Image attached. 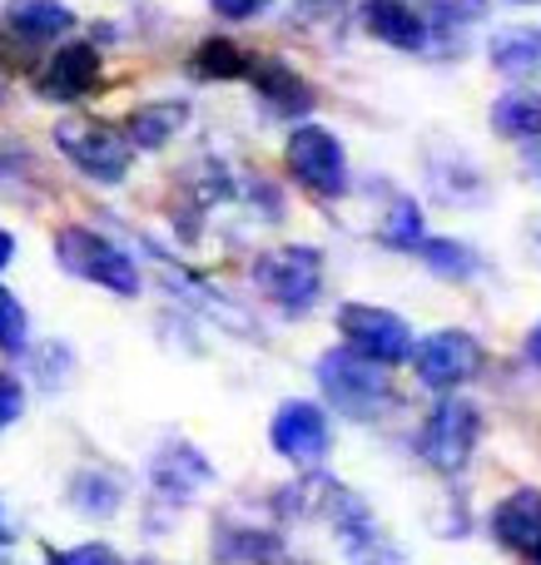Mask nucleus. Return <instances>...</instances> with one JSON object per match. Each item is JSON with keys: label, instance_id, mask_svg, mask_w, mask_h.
Segmentation results:
<instances>
[{"label": "nucleus", "instance_id": "8", "mask_svg": "<svg viewBox=\"0 0 541 565\" xmlns=\"http://www.w3.org/2000/svg\"><path fill=\"white\" fill-rule=\"evenodd\" d=\"M413 367H417V382L433 392H457L482 372V342L473 332H457V328H443V332H427L423 342H413Z\"/></svg>", "mask_w": 541, "mask_h": 565}, {"label": "nucleus", "instance_id": "17", "mask_svg": "<svg viewBox=\"0 0 541 565\" xmlns=\"http://www.w3.org/2000/svg\"><path fill=\"white\" fill-rule=\"evenodd\" d=\"M492 129L507 139H537L541 135V95L537 89H512L492 105Z\"/></svg>", "mask_w": 541, "mask_h": 565}, {"label": "nucleus", "instance_id": "22", "mask_svg": "<svg viewBox=\"0 0 541 565\" xmlns=\"http://www.w3.org/2000/svg\"><path fill=\"white\" fill-rule=\"evenodd\" d=\"M417 254H423L427 264H433V274H443V278H467L473 274V254H467L463 244H453V238H423Z\"/></svg>", "mask_w": 541, "mask_h": 565}, {"label": "nucleus", "instance_id": "32", "mask_svg": "<svg viewBox=\"0 0 541 565\" xmlns=\"http://www.w3.org/2000/svg\"><path fill=\"white\" fill-rule=\"evenodd\" d=\"M537 565H541V556H537Z\"/></svg>", "mask_w": 541, "mask_h": 565}, {"label": "nucleus", "instance_id": "2", "mask_svg": "<svg viewBox=\"0 0 541 565\" xmlns=\"http://www.w3.org/2000/svg\"><path fill=\"white\" fill-rule=\"evenodd\" d=\"M55 258H60V268L79 282H99V288L119 292V298H135L139 292V264L119 244H109L105 234H95V228H79V224L60 228Z\"/></svg>", "mask_w": 541, "mask_h": 565}, {"label": "nucleus", "instance_id": "1", "mask_svg": "<svg viewBox=\"0 0 541 565\" xmlns=\"http://www.w3.org/2000/svg\"><path fill=\"white\" fill-rule=\"evenodd\" d=\"M318 387L353 422H373L393 407V382H388V372L378 367V362L358 358L353 348H333L318 358Z\"/></svg>", "mask_w": 541, "mask_h": 565}, {"label": "nucleus", "instance_id": "20", "mask_svg": "<svg viewBox=\"0 0 541 565\" xmlns=\"http://www.w3.org/2000/svg\"><path fill=\"white\" fill-rule=\"evenodd\" d=\"M119 481L109 477V471H79L75 481H70V501H75V511H85V516H115L119 511Z\"/></svg>", "mask_w": 541, "mask_h": 565}, {"label": "nucleus", "instance_id": "10", "mask_svg": "<svg viewBox=\"0 0 541 565\" xmlns=\"http://www.w3.org/2000/svg\"><path fill=\"white\" fill-rule=\"evenodd\" d=\"M99 85V50L85 45V40H70V45H60L55 55L45 60V70H40V95L45 99H79L89 95V89Z\"/></svg>", "mask_w": 541, "mask_h": 565}, {"label": "nucleus", "instance_id": "19", "mask_svg": "<svg viewBox=\"0 0 541 565\" xmlns=\"http://www.w3.org/2000/svg\"><path fill=\"white\" fill-rule=\"evenodd\" d=\"M248 65H254V60H248L244 50H238L234 40H224V35L204 40V45L194 50V60H189V70H194L199 79H244Z\"/></svg>", "mask_w": 541, "mask_h": 565}, {"label": "nucleus", "instance_id": "9", "mask_svg": "<svg viewBox=\"0 0 541 565\" xmlns=\"http://www.w3.org/2000/svg\"><path fill=\"white\" fill-rule=\"evenodd\" d=\"M268 441H274V451L284 461H294V467H314V461L328 457L333 431H328V417H323L318 402H284V407L274 412Z\"/></svg>", "mask_w": 541, "mask_h": 565}, {"label": "nucleus", "instance_id": "25", "mask_svg": "<svg viewBox=\"0 0 541 565\" xmlns=\"http://www.w3.org/2000/svg\"><path fill=\"white\" fill-rule=\"evenodd\" d=\"M50 565H125L109 546H99V541H89V546H75V551H60V556H50Z\"/></svg>", "mask_w": 541, "mask_h": 565}, {"label": "nucleus", "instance_id": "29", "mask_svg": "<svg viewBox=\"0 0 541 565\" xmlns=\"http://www.w3.org/2000/svg\"><path fill=\"white\" fill-rule=\"evenodd\" d=\"M10 258H15V238L6 234V228H0V274H6V264Z\"/></svg>", "mask_w": 541, "mask_h": 565}, {"label": "nucleus", "instance_id": "6", "mask_svg": "<svg viewBox=\"0 0 541 565\" xmlns=\"http://www.w3.org/2000/svg\"><path fill=\"white\" fill-rule=\"evenodd\" d=\"M338 332L358 358L378 362V367H393V362L413 358V332L397 312L373 308V302H343L338 308Z\"/></svg>", "mask_w": 541, "mask_h": 565}, {"label": "nucleus", "instance_id": "18", "mask_svg": "<svg viewBox=\"0 0 541 565\" xmlns=\"http://www.w3.org/2000/svg\"><path fill=\"white\" fill-rule=\"evenodd\" d=\"M492 65L512 79L541 75V35L537 30H502L492 40Z\"/></svg>", "mask_w": 541, "mask_h": 565}, {"label": "nucleus", "instance_id": "24", "mask_svg": "<svg viewBox=\"0 0 541 565\" xmlns=\"http://www.w3.org/2000/svg\"><path fill=\"white\" fill-rule=\"evenodd\" d=\"M20 412H25V387H20V377H10V372H0V431L15 427Z\"/></svg>", "mask_w": 541, "mask_h": 565}, {"label": "nucleus", "instance_id": "11", "mask_svg": "<svg viewBox=\"0 0 541 565\" xmlns=\"http://www.w3.org/2000/svg\"><path fill=\"white\" fill-rule=\"evenodd\" d=\"M0 30L20 45H50V40L75 30V10L60 0H6L0 6Z\"/></svg>", "mask_w": 541, "mask_h": 565}, {"label": "nucleus", "instance_id": "23", "mask_svg": "<svg viewBox=\"0 0 541 565\" xmlns=\"http://www.w3.org/2000/svg\"><path fill=\"white\" fill-rule=\"evenodd\" d=\"M25 338H30V318H25V308H20L15 292L0 288V352L20 358V352H25Z\"/></svg>", "mask_w": 541, "mask_h": 565}, {"label": "nucleus", "instance_id": "26", "mask_svg": "<svg viewBox=\"0 0 541 565\" xmlns=\"http://www.w3.org/2000/svg\"><path fill=\"white\" fill-rule=\"evenodd\" d=\"M209 6H214L224 20H254V15H264L274 0H209Z\"/></svg>", "mask_w": 541, "mask_h": 565}, {"label": "nucleus", "instance_id": "16", "mask_svg": "<svg viewBox=\"0 0 541 565\" xmlns=\"http://www.w3.org/2000/svg\"><path fill=\"white\" fill-rule=\"evenodd\" d=\"M184 125H189V105H184V99L139 105L135 115H129V145H135V149H165Z\"/></svg>", "mask_w": 541, "mask_h": 565}, {"label": "nucleus", "instance_id": "3", "mask_svg": "<svg viewBox=\"0 0 541 565\" xmlns=\"http://www.w3.org/2000/svg\"><path fill=\"white\" fill-rule=\"evenodd\" d=\"M55 149L85 179H95V184H119V179L129 174V164H135L129 139L119 135V129L89 119V115H65V119H60V125H55Z\"/></svg>", "mask_w": 541, "mask_h": 565}, {"label": "nucleus", "instance_id": "13", "mask_svg": "<svg viewBox=\"0 0 541 565\" xmlns=\"http://www.w3.org/2000/svg\"><path fill=\"white\" fill-rule=\"evenodd\" d=\"M244 79H254L258 99H264L274 115L298 119V115H308V109H314V89H308L304 75H298L294 65H284V60H254Z\"/></svg>", "mask_w": 541, "mask_h": 565}, {"label": "nucleus", "instance_id": "21", "mask_svg": "<svg viewBox=\"0 0 541 565\" xmlns=\"http://www.w3.org/2000/svg\"><path fill=\"white\" fill-rule=\"evenodd\" d=\"M378 238H383L388 248H413L417 254V244H423V209H417L413 199H393V214L378 228Z\"/></svg>", "mask_w": 541, "mask_h": 565}, {"label": "nucleus", "instance_id": "4", "mask_svg": "<svg viewBox=\"0 0 541 565\" xmlns=\"http://www.w3.org/2000/svg\"><path fill=\"white\" fill-rule=\"evenodd\" d=\"M254 282L268 302H278L284 312H308L323 292V254L308 244H284L258 254Z\"/></svg>", "mask_w": 541, "mask_h": 565}, {"label": "nucleus", "instance_id": "7", "mask_svg": "<svg viewBox=\"0 0 541 565\" xmlns=\"http://www.w3.org/2000/svg\"><path fill=\"white\" fill-rule=\"evenodd\" d=\"M288 174L318 199H338L348 189V154L338 145V135H328L323 125H298L288 135Z\"/></svg>", "mask_w": 541, "mask_h": 565}, {"label": "nucleus", "instance_id": "27", "mask_svg": "<svg viewBox=\"0 0 541 565\" xmlns=\"http://www.w3.org/2000/svg\"><path fill=\"white\" fill-rule=\"evenodd\" d=\"M522 169L532 179H541V135L537 139H527V149H522Z\"/></svg>", "mask_w": 541, "mask_h": 565}, {"label": "nucleus", "instance_id": "28", "mask_svg": "<svg viewBox=\"0 0 541 565\" xmlns=\"http://www.w3.org/2000/svg\"><path fill=\"white\" fill-rule=\"evenodd\" d=\"M527 358H532L537 367H541V322H537L532 332H527Z\"/></svg>", "mask_w": 541, "mask_h": 565}, {"label": "nucleus", "instance_id": "5", "mask_svg": "<svg viewBox=\"0 0 541 565\" xmlns=\"http://www.w3.org/2000/svg\"><path fill=\"white\" fill-rule=\"evenodd\" d=\"M477 437H482V417H477L473 402L467 397H443L433 412H427L423 431H417V451H423V461L433 471L453 477V471L467 467Z\"/></svg>", "mask_w": 541, "mask_h": 565}, {"label": "nucleus", "instance_id": "12", "mask_svg": "<svg viewBox=\"0 0 541 565\" xmlns=\"http://www.w3.org/2000/svg\"><path fill=\"white\" fill-rule=\"evenodd\" d=\"M492 536L502 541L507 551H517V556H541V491L522 487L512 491V497L497 501L492 511Z\"/></svg>", "mask_w": 541, "mask_h": 565}, {"label": "nucleus", "instance_id": "30", "mask_svg": "<svg viewBox=\"0 0 541 565\" xmlns=\"http://www.w3.org/2000/svg\"><path fill=\"white\" fill-rule=\"evenodd\" d=\"M517 6H541V0H517Z\"/></svg>", "mask_w": 541, "mask_h": 565}, {"label": "nucleus", "instance_id": "31", "mask_svg": "<svg viewBox=\"0 0 541 565\" xmlns=\"http://www.w3.org/2000/svg\"><path fill=\"white\" fill-rule=\"evenodd\" d=\"M0 541H6V526H0Z\"/></svg>", "mask_w": 541, "mask_h": 565}, {"label": "nucleus", "instance_id": "14", "mask_svg": "<svg viewBox=\"0 0 541 565\" xmlns=\"http://www.w3.org/2000/svg\"><path fill=\"white\" fill-rule=\"evenodd\" d=\"M363 25L393 50H427V20L407 0H363Z\"/></svg>", "mask_w": 541, "mask_h": 565}, {"label": "nucleus", "instance_id": "15", "mask_svg": "<svg viewBox=\"0 0 541 565\" xmlns=\"http://www.w3.org/2000/svg\"><path fill=\"white\" fill-rule=\"evenodd\" d=\"M149 477H155V487L165 491V497L189 501L199 487H209V477H214V471H209V461L199 457L189 441H169V447L155 457V471H149Z\"/></svg>", "mask_w": 541, "mask_h": 565}]
</instances>
